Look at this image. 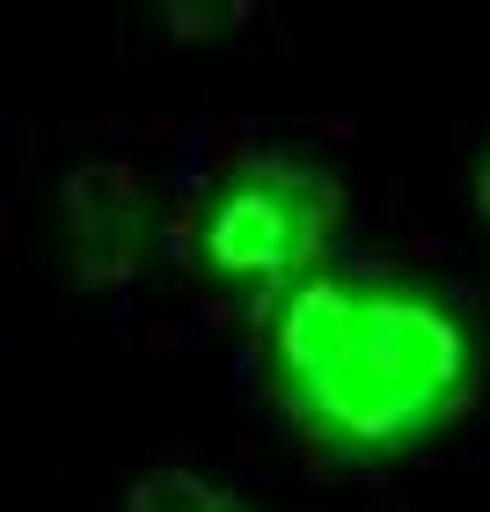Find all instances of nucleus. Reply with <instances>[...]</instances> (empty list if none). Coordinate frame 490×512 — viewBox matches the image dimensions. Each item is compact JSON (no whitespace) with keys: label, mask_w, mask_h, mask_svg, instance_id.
<instances>
[{"label":"nucleus","mask_w":490,"mask_h":512,"mask_svg":"<svg viewBox=\"0 0 490 512\" xmlns=\"http://www.w3.org/2000/svg\"><path fill=\"white\" fill-rule=\"evenodd\" d=\"M469 205H476V220L490 227V147L476 154V169H469Z\"/></svg>","instance_id":"nucleus-5"},{"label":"nucleus","mask_w":490,"mask_h":512,"mask_svg":"<svg viewBox=\"0 0 490 512\" xmlns=\"http://www.w3.org/2000/svg\"><path fill=\"white\" fill-rule=\"evenodd\" d=\"M59 213H66V249H74V278L88 293L125 286L139 264V169L118 154H88L59 183Z\"/></svg>","instance_id":"nucleus-3"},{"label":"nucleus","mask_w":490,"mask_h":512,"mask_svg":"<svg viewBox=\"0 0 490 512\" xmlns=\"http://www.w3.org/2000/svg\"><path fill=\"white\" fill-rule=\"evenodd\" d=\"M271 410L330 461H395L461 425L483 344L454 293L410 271H315L264 330Z\"/></svg>","instance_id":"nucleus-1"},{"label":"nucleus","mask_w":490,"mask_h":512,"mask_svg":"<svg viewBox=\"0 0 490 512\" xmlns=\"http://www.w3.org/2000/svg\"><path fill=\"white\" fill-rule=\"evenodd\" d=\"M125 512H256L235 483L205 476L198 461H147L125 483Z\"/></svg>","instance_id":"nucleus-4"},{"label":"nucleus","mask_w":490,"mask_h":512,"mask_svg":"<svg viewBox=\"0 0 490 512\" xmlns=\"http://www.w3.org/2000/svg\"><path fill=\"white\" fill-rule=\"evenodd\" d=\"M344 220V183L308 154H249L198 205V264L242 293H293L322 271Z\"/></svg>","instance_id":"nucleus-2"}]
</instances>
